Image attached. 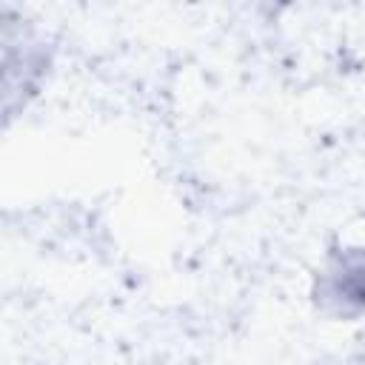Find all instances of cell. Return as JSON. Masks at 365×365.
<instances>
[{
  "mask_svg": "<svg viewBox=\"0 0 365 365\" xmlns=\"http://www.w3.org/2000/svg\"><path fill=\"white\" fill-rule=\"evenodd\" d=\"M325 299H336V308L345 311L348 302L365 305V262H342L334 274H328L325 285Z\"/></svg>",
  "mask_w": 365,
  "mask_h": 365,
  "instance_id": "obj_1",
  "label": "cell"
}]
</instances>
